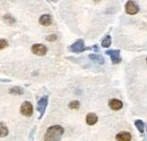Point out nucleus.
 <instances>
[{"label":"nucleus","mask_w":147,"mask_h":141,"mask_svg":"<svg viewBox=\"0 0 147 141\" xmlns=\"http://www.w3.org/2000/svg\"><path fill=\"white\" fill-rule=\"evenodd\" d=\"M126 12H127V14H129V15H135V14H137L139 12V7H138V5L136 2L128 1L126 3Z\"/></svg>","instance_id":"4"},{"label":"nucleus","mask_w":147,"mask_h":141,"mask_svg":"<svg viewBox=\"0 0 147 141\" xmlns=\"http://www.w3.org/2000/svg\"><path fill=\"white\" fill-rule=\"evenodd\" d=\"M38 22H40V24H42V25H50L51 22H52V18H51L50 15L45 14V15H42V16L40 17Z\"/></svg>","instance_id":"10"},{"label":"nucleus","mask_w":147,"mask_h":141,"mask_svg":"<svg viewBox=\"0 0 147 141\" xmlns=\"http://www.w3.org/2000/svg\"><path fill=\"white\" fill-rule=\"evenodd\" d=\"M79 106H80V104H79L78 100H74V101H71V103L69 104V108H71V109H77V108H79Z\"/></svg>","instance_id":"17"},{"label":"nucleus","mask_w":147,"mask_h":141,"mask_svg":"<svg viewBox=\"0 0 147 141\" xmlns=\"http://www.w3.org/2000/svg\"><path fill=\"white\" fill-rule=\"evenodd\" d=\"M109 106H110L111 109L113 110H120L122 108V103L119 100V99H111L109 101Z\"/></svg>","instance_id":"8"},{"label":"nucleus","mask_w":147,"mask_h":141,"mask_svg":"<svg viewBox=\"0 0 147 141\" xmlns=\"http://www.w3.org/2000/svg\"><path fill=\"white\" fill-rule=\"evenodd\" d=\"M57 39H58V36L55 34H50L47 36V40H48V41H55Z\"/></svg>","instance_id":"19"},{"label":"nucleus","mask_w":147,"mask_h":141,"mask_svg":"<svg viewBox=\"0 0 147 141\" xmlns=\"http://www.w3.org/2000/svg\"><path fill=\"white\" fill-rule=\"evenodd\" d=\"M88 48H86L85 46H84V41L83 40H78V41H76L74 44H71V47H70V50L73 51V53H83L84 50H87Z\"/></svg>","instance_id":"3"},{"label":"nucleus","mask_w":147,"mask_h":141,"mask_svg":"<svg viewBox=\"0 0 147 141\" xmlns=\"http://www.w3.org/2000/svg\"><path fill=\"white\" fill-rule=\"evenodd\" d=\"M146 63H147V59H146Z\"/></svg>","instance_id":"21"},{"label":"nucleus","mask_w":147,"mask_h":141,"mask_svg":"<svg viewBox=\"0 0 147 141\" xmlns=\"http://www.w3.org/2000/svg\"><path fill=\"white\" fill-rule=\"evenodd\" d=\"M32 51H33V53L37 55V56H43V55L47 53L48 49H47L45 46L40 44V43H36V44H34V46L32 47Z\"/></svg>","instance_id":"6"},{"label":"nucleus","mask_w":147,"mask_h":141,"mask_svg":"<svg viewBox=\"0 0 147 141\" xmlns=\"http://www.w3.org/2000/svg\"><path fill=\"white\" fill-rule=\"evenodd\" d=\"M135 125L137 126V129H138V131H139L140 133H143V132H144V126H145V124L143 123V121L137 120V121L135 122Z\"/></svg>","instance_id":"16"},{"label":"nucleus","mask_w":147,"mask_h":141,"mask_svg":"<svg viewBox=\"0 0 147 141\" xmlns=\"http://www.w3.org/2000/svg\"><path fill=\"white\" fill-rule=\"evenodd\" d=\"M8 134V129L6 126V124L0 122V138H3Z\"/></svg>","instance_id":"13"},{"label":"nucleus","mask_w":147,"mask_h":141,"mask_svg":"<svg viewBox=\"0 0 147 141\" xmlns=\"http://www.w3.org/2000/svg\"><path fill=\"white\" fill-rule=\"evenodd\" d=\"M96 122H97V116L94 113H90L86 116V123L88 124V125H94Z\"/></svg>","instance_id":"11"},{"label":"nucleus","mask_w":147,"mask_h":141,"mask_svg":"<svg viewBox=\"0 0 147 141\" xmlns=\"http://www.w3.org/2000/svg\"><path fill=\"white\" fill-rule=\"evenodd\" d=\"M20 113L23 115H25V116H31L33 114V106H32V104L28 103V101L23 103L22 106H20Z\"/></svg>","instance_id":"2"},{"label":"nucleus","mask_w":147,"mask_h":141,"mask_svg":"<svg viewBox=\"0 0 147 141\" xmlns=\"http://www.w3.org/2000/svg\"><path fill=\"white\" fill-rule=\"evenodd\" d=\"M131 134L129 132H120L117 134V141H130Z\"/></svg>","instance_id":"9"},{"label":"nucleus","mask_w":147,"mask_h":141,"mask_svg":"<svg viewBox=\"0 0 147 141\" xmlns=\"http://www.w3.org/2000/svg\"><path fill=\"white\" fill-rule=\"evenodd\" d=\"M3 19H5L6 22H8L9 24H13V23H15V19H14V18L11 17L10 15H6V16L3 17Z\"/></svg>","instance_id":"18"},{"label":"nucleus","mask_w":147,"mask_h":141,"mask_svg":"<svg viewBox=\"0 0 147 141\" xmlns=\"http://www.w3.org/2000/svg\"><path fill=\"white\" fill-rule=\"evenodd\" d=\"M63 127L60 125H52L50 126L44 136V141H60L61 136L63 134Z\"/></svg>","instance_id":"1"},{"label":"nucleus","mask_w":147,"mask_h":141,"mask_svg":"<svg viewBox=\"0 0 147 141\" xmlns=\"http://www.w3.org/2000/svg\"><path fill=\"white\" fill-rule=\"evenodd\" d=\"M48 105V97H43L40 99V101L37 103V110L40 112V118L43 116L44 112H45V108Z\"/></svg>","instance_id":"5"},{"label":"nucleus","mask_w":147,"mask_h":141,"mask_svg":"<svg viewBox=\"0 0 147 141\" xmlns=\"http://www.w3.org/2000/svg\"><path fill=\"white\" fill-rule=\"evenodd\" d=\"M105 53L110 56L113 64H119L121 62V57H120V51L119 50H108Z\"/></svg>","instance_id":"7"},{"label":"nucleus","mask_w":147,"mask_h":141,"mask_svg":"<svg viewBox=\"0 0 147 141\" xmlns=\"http://www.w3.org/2000/svg\"><path fill=\"white\" fill-rule=\"evenodd\" d=\"M88 57H90L91 60L95 62V63H98V64H104V62H105L104 58L102 56H100V55H90Z\"/></svg>","instance_id":"12"},{"label":"nucleus","mask_w":147,"mask_h":141,"mask_svg":"<svg viewBox=\"0 0 147 141\" xmlns=\"http://www.w3.org/2000/svg\"><path fill=\"white\" fill-rule=\"evenodd\" d=\"M110 46H111V36L110 35H107V36L102 40V47L108 48V47H110Z\"/></svg>","instance_id":"15"},{"label":"nucleus","mask_w":147,"mask_h":141,"mask_svg":"<svg viewBox=\"0 0 147 141\" xmlns=\"http://www.w3.org/2000/svg\"><path fill=\"white\" fill-rule=\"evenodd\" d=\"M7 44H8V43H7V41H6V40H0V50H1V49H3V48H6V47H7Z\"/></svg>","instance_id":"20"},{"label":"nucleus","mask_w":147,"mask_h":141,"mask_svg":"<svg viewBox=\"0 0 147 141\" xmlns=\"http://www.w3.org/2000/svg\"><path fill=\"white\" fill-rule=\"evenodd\" d=\"M9 92L11 94H18V96H20V94L24 93V90L20 88V87H13V88L9 90Z\"/></svg>","instance_id":"14"}]
</instances>
